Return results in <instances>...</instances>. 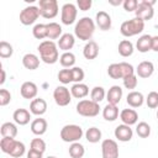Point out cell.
Returning a JSON list of instances; mask_svg holds the SVG:
<instances>
[{"mask_svg":"<svg viewBox=\"0 0 158 158\" xmlns=\"http://www.w3.org/2000/svg\"><path fill=\"white\" fill-rule=\"evenodd\" d=\"M25 151H26V147H25V144L22 143V142H20V141H16L15 142V144H14V147H12V149L10 151V157H12V158H20V157H22L23 154H25Z\"/></svg>","mask_w":158,"mask_h":158,"instance_id":"8d00e7d4","label":"cell"},{"mask_svg":"<svg viewBox=\"0 0 158 158\" xmlns=\"http://www.w3.org/2000/svg\"><path fill=\"white\" fill-rule=\"evenodd\" d=\"M153 72H154V65H153V63L149 62V60H143V62H141V63L137 65V68H136V74H137L139 78H143V79L149 78V77L153 74Z\"/></svg>","mask_w":158,"mask_h":158,"instance_id":"e0dca14e","label":"cell"},{"mask_svg":"<svg viewBox=\"0 0 158 158\" xmlns=\"http://www.w3.org/2000/svg\"><path fill=\"white\" fill-rule=\"evenodd\" d=\"M14 53V48L12 46L6 42V41H1L0 42V57L1 58H10Z\"/></svg>","mask_w":158,"mask_h":158,"instance_id":"f35d334b","label":"cell"},{"mask_svg":"<svg viewBox=\"0 0 158 158\" xmlns=\"http://www.w3.org/2000/svg\"><path fill=\"white\" fill-rule=\"evenodd\" d=\"M27 158H43V153L30 148V151L27 152Z\"/></svg>","mask_w":158,"mask_h":158,"instance_id":"f907efd6","label":"cell"},{"mask_svg":"<svg viewBox=\"0 0 158 158\" xmlns=\"http://www.w3.org/2000/svg\"><path fill=\"white\" fill-rule=\"evenodd\" d=\"M32 35L37 40H43L47 38L48 31H47V23H37L35 25L33 30H32Z\"/></svg>","mask_w":158,"mask_h":158,"instance_id":"836d02e7","label":"cell"},{"mask_svg":"<svg viewBox=\"0 0 158 158\" xmlns=\"http://www.w3.org/2000/svg\"><path fill=\"white\" fill-rule=\"evenodd\" d=\"M117 49H118L120 56H122V57H130V56H132V53H133V51H135L132 42L128 41V40H122V41L118 43Z\"/></svg>","mask_w":158,"mask_h":158,"instance_id":"f546056e","label":"cell"},{"mask_svg":"<svg viewBox=\"0 0 158 158\" xmlns=\"http://www.w3.org/2000/svg\"><path fill=\"white\" fill-rule=\"evenodd\" d=\"M157 118H158V111H157Z\"/></svg>","mask_w":158,"mask_h":158,"instance_id":"9f6ffc18","label":"cell"},{"mask_svg":"<svg viewBox=\"0 0 158 158\" xmlns=\"http://www.w3.org/2000/svg\"><path fill=\"white\" fill-rule=\"evenodd\" d=\"M20 93H21V96L23 99H28V100L31 99V100H33L37 96L38 88H37V85L33 81H25L21 85V88H20Z\"/></svg>","mask_w":158,"mask_h":158,"instance_id":"4fadbf2b","label":"cell"},{"mask_svg":"<svg viewBox=\"0 0 158 158\" xmlns=\"http://www.w3.org/2000/svg\"><path fill=\"white\" fill-rule=\"evenodd\" d=\"M102 158H118V146L114 139H104L101 142Z\"/></svg>","mask_w":158,"mask_h":158,"instance_id":"8fae6325","label":"cell"},{"mask_svg":"<svg viewBox=\"0 0 158 158\" xmlns=\"http://www.w3.org/2000/svg\"><path fill=\"white\" fill-rule=\"evenodd\" d=\"M122 6H123V9L127 12L136 11L137 10V6H138V1L137 0H125L123 4H122Z\"/></svg>","mask_w":158,"mask_h":158,"instance_id":"c3c4849f","label":"cell"},{"mask_svg":"<svg viewBox=\"0 0 158 158\" xmlns=\"http://www.w3.org/2000/svg\"><path fill=\"white\" fill-rule=\"evenodd\" d=\"M114 135H115V137L118 141H121V142H128V141H131V138L133 136V131H132L131 126L122 123V125H118L115 128Z\"/></svg>","mask_w":158,"mask_h":158,"instance_id":"7c38bea8","label":"cell"},{"mask_svg":"<svg viewBox=\"0 0 158 158\" xmlns=\"http://www.w3.org/2000/svg\"><path fill=\"white\" fill-rule=\"evenodd\" d=\"M72 70V79L74 83H81L83 79H84V70L80 68V67H73L70 68Z\"/></svg>","mask_w":158,"mask_h":158,"instance_id":"ee69618b","label":"cell"},{"mask_svg":"<svg viewBox=\"0 0 158 158\" xmlns=\"http://www.w3.org/2000/svg\"><path fill=\"white\" fill-rule=\"evenodd\" d=\"M109 4H111V5H114V6H117V5L123 4V1H121V0H118V1H112V0H109Z\"/></svg>","mask_w":158,"mask_h":158,"instance_id":"db71d44e","label":"cell"},{"mask_svg":"<svg viewBox=\"0 0 158 158\" xmlns=\"http://www.w3.org/2000/svg\"><path fill=\"white\" fill-rule=\"evenodd\" d=\"M15 142H16L15 138H11V137H2L1 141H0V148H1V151H2L4 153L9 154L10 151L12 149Z\"/></svg>","mask_w":158,"mask_h":158,"instance_id":"74e56055","label":"cell"},{"mask_svg":"<svg viewBox=\"0 0 158 158\" xmlns=\"http://www.w3.org/2000/svg\"><path fill=\"white\" fill-rule=\"evenodd\" d=\"M0 72H1V79H0V85H2L6 80V74H5V70L2 68H0Z\"/></svg>","mask_w":158,"mask_h":158,"instance_id":"f5cc1de1","label":"cell"},{"mask_svg":"<svg viewBox=\"0 0 158 158\" xmlns=\"http://www.w3.org/2000/svg\"><path fill=\"white\" fill-rule=\"evenodd\" d=\"M11 101V93L6 89H0V106H6Z\"/></svg>","mask_w":158,"mask_h":158,"instance_id":"7dc6e473","label":"cell"},{"mask_svg":"<svg viewBox=\"0 0 158 158\" xmlns=\"http://www.w3.org/2000/svg\"><path fill=\"white\" fill-rule=\"evenodd\" d=\"M93 5L91 0H78L77 1V6L79 7V10L81 11H88Z\"/></svg>","mask_w":158,"mask_h":158,"instance_id":"681fc988","label":"cell"},{"mask_svg":"<svg viewBox=\"0 0 158 158\" xmlns=\"http://www.w3.org/2000/svg\"><path fill=\"white\" fill-rule=\"evenodd\" d=\"M68 152H69V156L72 158H83L84 154H85V148H84V146L81 143L74 142V143H72L69 146Z\"/></svg>","mask_w":158,"mask_h":158,"instance_id":"4dcf8cb0","label":"cell"},{"mask_svg":"<svg viewBox=\"0 0 158 158\" xmlns=\"http://www.w3.org/2000/svg\"><path fill=\"white\" fill-rule=\"evenodd\" d=\"M95 32V22L90 17H81L74 27V35L81 40V41H88L93 37Z\"/></svg>","mask_w":158,"mask_h":158,"instance_id":"7a4b0ae2","label":"cell"},{"mask_svg":"<svg viewBox=\"0 0 158 158\" xmlns=\"http://www.w3.org/2000/svg\"><path fill=\"white\" fill-rule=\"evenodd\" d=\"M156 1L154 0H142L138 2V6H137V10L135 11L136 14V17L141 19L142 21H148L151 20L153 16H154V10H153V6H154Z\"/></svg>","mask_w":158,"mask_h":158,"instance_id":"8992f818","label":"cell"},{"mask_svg":"<svg viewBox=\"0 0 158 158\" xmlns=\"http://www.w3.org/2000/svg\"><path fill=\"white\" fill-rule=\"evenodd\" d=\"M77 14H78V10H77V6L72 2H67L62 6V10H60V20H62V23L64 25H72L77 20Z\"/></svg>","mask_w":158,"mask_h":158,"instance_id":"9c48e42d","label":"cell"},{"mask_svg":"<svg viewBox=\"0 0 158 158\" xmlns=\"http://www.w3.org/2000/svg\"><path fill=\"white\" fill-rule=\"evenodd\" d=\"M74 44H75V38L72 33H63L57 42L58 48L62 49L63 52H70L69 49H72Z\"/></svg>","mask_w":158,"mask_h":158,"instance_id":"2e32d148","label":"cell"},{"mask_svg":"<svg viewBox=\"0 0 158 158\" xmlns=\"http://www.w3.org/2000/svg\"><path fill=\"white\" fill-rule=\"evenodd\" d=\"M136 48L141 53H147L148 51H152V36L149 35L141 36L136 42Z\"/></svg>","mask_w":158,"mask_h":158,"instance_id":"cb8c5ba5","label":"cell"},{"mask_svg":"<svg viewBox=\"0 0 158 158\" xmlns=\"http://www.w3.org/2000/svg\"><path fill=\"white\" fill-rule=\"evenodd\" d=\"M40 16H41V12H40L38 6H35V5L26 6L20 12V22L25 26H30V25L35 23Z\"/></svg>","mask_w":158,"mask_h":158,"instance_id":"52a82bcc","label":"cell"},{"mask_svg":"<svg viewBox=\"0 0 158 158\" xmlns=\"http://www.w3.org/2000/svg\"><path fill=\"white\" fill-rule=\"evenodd\" d=\"M37 49L40 52L41 59L46 64H54L59 59L58 46L53 41H51V40H47V41L41 42Z\"/></svg>","mask_w":158,"mask_h":158,"instance_id":"6da1fadb","label":"cell"},{"mask_svg":"<svg viewBox=\"0 0 158 158\" xmlns=\"http://www.w3.org/2000/svg\"><path fill=\"white\" fill-rule=\"evenodd\" d=\"M98 54H99V46H98V43L95 41L86 42V44L83 48V56L86 59L91 60V59H95L98 57Z\"/></svg>","mask_w":158,"mask_h":158,"instance_id":"44dd1931","label":"cell"},{"mask_svg":"<svg viewBox=\"0 0 158 158\" xmlns=\"http://www.w3.org/2000/svg\"><path fill=\"white\" fill-rule=\"evenodd\" d=\"M105 95H106V93L102 86H94L90 91V100L99 104L105 99Z\"/></svg>","mask_w":158,"mask_h":158,"instance_id":"e575fe53","label":"cell"},{"mask_svg":"<svg viewBox=\"0 0 158 158\" xmlns=\"http://www.w3.org/2000/svg\"><path fill=\"white\" fill-rule=\"evenodd\" d=\"M31 149L38 151L41 153H44V151H46V142L42 138H33L31 141Z\"/></svg>","mask_w":158,"mask_h":158,"instance_id":"f6af8a7d","label":"cell"},{"mask_svg":"<svg viewBox=\"0 0 158 158\" xmlns=\"http://www.w3.org/2000/svg\"><path fill=\"white\" fill-rule=\"evenodd\" d=\"M95 22L96 26L101 31H107L111 28V16L106 11H99L95 15Z\"/></svg>","mask_w":158,"mask_h":158,"instance_id":"5bb4252c","label":"cell"},{"mask_svg":"<svg viewBox=\"0 0 158 158\" xmlns=\"http://www.w3.org/2000/svg\"><path fill=\"white\" fill-rule=\"evenodd\" d=\"M58 80H59L63 85L69 84L70 81H73V79H72V70H70V69H67V68L59 70V73H58Z\"/></svg>","mask_w":158,"mask_h":158,"instance_id":"60d3db41","label":"cell"},{"mask_svg":"<svg viewBox=\"0 0 158 158\" xmlns=\"http://www.w3.org/2000/svg\"><path fill=\"white\" fill-rule=\"evenodd\" d=\"M126 101H127L128 106H131V107L135 109V107H139V106L143 105V102H144V98H143V94H142V93L132 90L131 93L127 94Z\"/></svg>","mask_w":158,"mask_h":158,"instance_id":"7402d4cb","label":"cell"},{"mask_svg":"<svg viewBox=\"0 0 158 158\" xmlns=\"http://www.w3.org/2000/svg\"><path fill=\"white\" fill-rule=\"evenodd\" d=\"M22 64L28 70H35L40 67V58L33 53H26L22 57Z\"/></svg>","mask_w":158,"mask_h":158,"instance_id":"d4e9b609","label":"cell"},{"mask_svg":"<svg viewBox=\"0 0 158 158\" xmlns=\"http://www.w3.org/2000/svg\"><path fill=\"white\" fill-rule=\"evenodd\" d=\"M143 28H144V21H142L138 17H133L121 23L120 32L125 37H132V36L139 35L143 31Z\"/></svg>","mask_w":158,"mask_h":158,"instance_id":"3957f363","label":"cell"},{"mask_svg":"<svg viewBox=\"0 0 158 158\" xmlns=\"http://www.w3.org/2000/svg\"><path fill=\"white\" fill-rule=\"evenodd\" d=\"M47 158H57V157H54V156H48Z\"/></svg>","mask_w":158,"mask_h":158,"instance_id":"11a10c76","label":"cell"},{"mask_svg":"<svg viewBox=\"0 0 158 158\" xmlns=\"http://www.w3.org/2000/svg\"><path fill=\"white\" fill-rule=\"evenodd\" d=\"M53 99L58 106H67L72 101V93L67 86L59 85L53 91Z\"/></svg>","mask_w":158,"mask_h":158,"instance_id":"30bf717a","label":"cell"},{"mask_svg":"<svg viewBox=\"0 0 158 158\" xmlns=\"http://www.w3.org/2000/svg\"><path fill=\"white\" fill-rule=\"evenodd\" d=\"M123 80V86L126 88V89H130V90H132V89H136V86H137V77H136V74H133V75H130V77H126L125 79H122Z\"/></svg>","mask_w":158,"mask_h":158,"instance_id":"bcb514c9","label":"cell"},{"mask_svg":"<svg viewBox=\"0 0 158 158\" xmlns=\"http://www.w3.org/2000/svg\"><path fill=\"white\" fill-rule=\"evenodd\" d=\"M47 127H48L47 121H46L44 118H42V117L35 118V120L31 122V131H32V133L36 135V136H42V135H44L46 131H47Z\"/></svg>","mask_w":158,"mask_h":158,"instance_id":"603a6c76","label":"cell"},{"mask_svg":"<svg viewBox=\"0 0 158 158\" xmlns=\"http://www.w3.org/2000/svg\"><path fill=\"white\" fill-rule=\"evenodd\" d=\"M136 133H137L141 138H147V137H149V135H151V126H149L147 122L141 121V122H138V125L136 126Z\"/></svg>","mask_w":158,"mask_h":158,"instance_id":"d590c367","label":"cell"},{"mask_svg":"<svg viewBox=\"0 0 158 158\" xmlns=\"http://www.w3.org/2000/svg\"><path fill=\"white\" fill-rule=\"evenodd\" d=\"M101 131L98 127H90L85 132V138L90 143H98L101 139Z\"/></svg>","mask_w":158,"mask_h":158,"instance_id":"1f68e13d","label":"cell"},{"mask_svg":"<svg viewBox=\"0 0 158 158\" xmlns=\"http://www.w3.org/2000/svg\"><path fill=\"white\" fill-rule=\"evenodd\" d=\"M77 112L84 117H95L100 112V106L93 100L84 99L77 104Z\"/></svg>","mask_w":158,"mask_h":158,"instance_id":"5b68a950","label":"cell"},{"mask_svg":"<svg viewBox=\"0 0 158 158\" xmlns=\"http://www.w3.org/2000/svg\"><path fill=\"white\" fill-rule=\"evenodd\" d=\"M120 118L122 121V123L125 125H128V126H132L137 122L138 120V114L136 112V110L133 109H123L121 112H120Z\"/></svg>","mask_w":158,"mask_h":158,"instance_id":"d6986e66","label":"cell"},{"mask_svg":"<svg viewBox=\"0 0 158 158\" xmlns=\"http://www.w3.org/2000/svg\"><path fill=\"white\" fill-rule=\"evenodd\" d=\"M102 117L106 121H115L118 117V109H117V106L116 105L107 104L102 109Z\"/></svg>","mask_w":158,"mask_h":158,"instance_id":"4316f807","label":"cell"},{"mask_svg":"<svg viewBox=\"0 0 158 158\" xmlns=\"http://www.w3.org/2000/svg\"><path fill=\"white\" fill-rule=\"evenodd\" d=\"M59 63L62 67L64 68H70L75 64V56L72 52H64L60 57H59Z\"/></svg>","mask_w":158,"mask_h":158,"instance_id":"d6a6232c","label":"cell"},{"mask_svg":"<svg viewBox=\"0 0 158 158\" xmlns=\"http://www.w3.org/2000/svg\"><path fill=\"white\" fill-rule=\"evenodd\" d=\"M152 51L158 52V36H152Z\"/></svg>","mask_w":158,"mask_h":158,"instance_id":"816d5d0a","label":"cell"},{"mask_svg":"<svg viewBox=\"0 0 158 158\" xmlns=\"http://www.w3.org/2000/svg\"><path fill=\"white\" fill-rule=\"evenodd\" d=\"M84 132L83 128L78 125H65L62 127L60 130V138L63 142H68V143H74L78 142L81 137H83Z\"/></svg>","mask_w":158,"mask_h":158,"instance_id":"277c9868","label":"cell"},{"mask_svg":"<svg viewBox=\"0 0 158 158\" xmlns=\"http://www.w3.org/2000/svg\"><path fill=\"white\" fill-rule=\"evenodd\" d=\"M12 118L14 121L20 125V126H25L30 122L31 120V112L26 109H17L14 111V115H12Z\"/></svg>","mask_w":158,"mask_h":158,"instance_id":"ffe728a7","label":"cell"},{"mask_svg":"<svg viewBox=\"0 0 158 158\" xmlns=\"http://www.w3.org/2000/svg\"><path fill=\"white\" fill-rule=\"evenodd\" d=\"M47 111V102L42 98H36L30 104V112L36 116H42Z\"/></svg>","mask_w":158,"mask_h":158,"instance_id":"9a60e30c","label":"cell"},{"mask_svg":"<svg viewBox=\"0 0 158 158\" xmlns=\"http://www.w3.org/2000/svg\"><path fill=\"white\" fill-rule=\"evenodd\" d=\"M0 132L2 137H11L15 138L17 135V126L12 122H4L0 127Z\"/></svg>","mask_w":158,"mask_h":158,"instance_id":"83f0119b","label":"cell"},{"mask_svg":"<svg viewBox=\"0 0 158 158\" xmlns=\"http://www.w3.org/2000/svg\"><path fill=\"white\" fill-rule=\"evenodd\" d=\"M146 104L149 109H156L158 107V93L157 91H151L148 93L146 98Z\"/></svg>","mask_w":158,"mask_h":158,"instance_id":"b9f144b4","label":"cell"},{"mask_svg":"<svg viewBox=\"0 0 158 158\" xmlns=\"http://www.w3.org/2000/svg\"><path fill=\"white\" fill-rule=\"evenodd\" d=\"M122 89L121 86L118 85H112L109 91L106 93V100H107V104H111V105H117L121 99H122Z\"/></svg>","mask_w":158,"mask_h":158,"instance_id":"ac0fdd59","label":"cell"},{"mask_svg":"<svg viewBox=\"0 0 158 158\" xmlns=\"http://www.w3.org/2000/svg\"><path fill=\"white\" fill-rule=\"evenodd\" d=\"M70 93L72 96L75 99H83L89 94V88L86 84L84 83H75L72 88H70Z\"/></svg>","mask_w":158,"mask_h":158,"instance_id":"484cf974","label":"cell"},{"mask_svg":"<svg viewBox=\"0 0 158 158\" xmlns=\"http://www.w3.org/2000/svg\"><path fill=\"white\" fill-rule=\"evenodd\" d=\"M107 74L112 79H122L120 63H112V64H110L109 68H107Z\"/></svg>","mask_w":158,"mask_h":158,"instance_id":"ab89813d","label":"cell"},{"mask_svg":"<svg viewBox=\"0 0 158 158\" xmlns=\"http://www.w3.org/2000/svg\"><path fill=\"white\" fill-rule=\"evenodd\" d=\"M120 68H121L122 79H125L126 77H130V75H133L135 74V68L132 67V64H130L127 62H121L120 63Z\"/></svg>","mask_w":158,"mask_h":158,"instance_id":"7bdbcfd3","label":"cell"},{"mask_svg":"<svg viewBox=\"0 0 158 158\" xmlns=\"http://www.w3.org/2000/svg\"><path fill=\"white\" fill-rule=\"evenodd\" d=\"M47 31H48V35H47V38H49L51 41L52 40H57V38H60L62 36V26L57 22H49L47 23Z\"/></svg>","mask_w":158,"mask_h":158,"instance_id":"f1b7e54d","label":"cell"},{"mask_svg":"<svg viewBox=\"0 0 158 158\" xmlns=\"http://www.w3.org/2000/svg\"><path fill=\"white\" fill-rule=\"evenodd\" d=\"M41 16L44 19H54L58 15V2L57 0H40L38 4Z\"/></svg>","mask_w":158,"mask_h":158,"instance_id":"ba28073f","label":"cell"}]
</instances>
